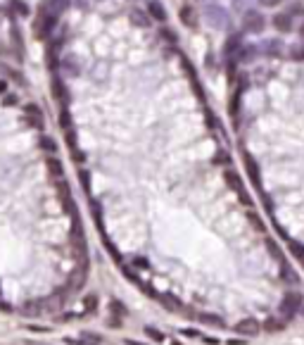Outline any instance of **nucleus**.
Listing matches in <instances>:
<instances>
[{"instance_id":"obj_1","label":"nucleus","mask_w":304,"mask_h":345,"mask_svg":"<svg viewBox=\"0 0 304 345\" xmlns=\"http://www.w3.org/2000/svg\"><path fill=\"white\" fill-rule=\"evenodd\" d=\"M204 17L209 19V24L214 29H231V14L226 10L224 5H216V2H209L207 7H204Z\"/></svg>"},{"instance_id":"obj_2","label":"nucleus","mask_w":304,"mask_h":345,"mask_svg":"<svg viewBox=\"0 0 304 345\" xmlns=\"http://www.w3.org/2000/svg\"><path fill=\"white\" fill-rule=\"evenodd\" d=\"M55 24H57V17L50 14L45 7H43L40 14H38V19H36V24H34V34H36L38 38H48V34L55 29Z\"/></svg>"},{"instance_id":"obj_3","label":"nucleus","mask_w":304,"mask_h":345,"mask_svg":"<svg viewBox=\"0 0 304 345\" xmlns=\"http://www.w3.org/2000/svg\"><path fill=\"white\" fill-rule=\"evenodd\" d=\"M242 22H245V31L247 34H262L266 27V19L264 14L259 12V10H245V14H242Z\"/></svg>"},{"instance_id":"obj_4","label":"nucleus","mask_w":304,"mask_h":345,"mask_svg":"<svg viewBox=\"0 0 304 345\" xmlns=\"http://www.w3.org/2000/svg\"><path fill=\"white\" fill-rule=\"evenodd\" d=\"M302 303L304 298L300 295V293H288L285 298H283V305H280V309H283V314L288 319L295 317V312H300L302 309Z\"/></svg>"},{"instance_id":"obj_5","label":"nucleus","mask_w":304,"mask_h":345,"mask_svg":"<svg viewBox=\"0 0 304 345\" xmlns=\"http://www.w3.org/2000/svg\"><path fill=\"white\" fill-rule=\"evenodd\" d=\"M245 43H242V36L240 34H233L231 38L226 40V48H224V53H226V57H238V53H240V48H242Z\"/></svg>"},{"instance_id":"obj_6","label":"nucleus","mask_w":304,"mask_h":345,"mask_svg":"<svg viewBox=\"0 0 304 345\" xmlns=\"http://www.w3.org/2000/svg\"><path fill=\"white\" fill-rule=\"evenodd\" d=\"M245 167H247V174H250V179H252V184H254V186H259V184H262V174H259V164H257V162H254V157H252V155H247V153H245Z\"/></svg>"},{"instance_id":"obj_7","label":"nucleus","mask_w":304,"mask_h":345,"mask_svg":"<svg viewBox=\"0 0 304 345\" xmlns=\"http://www.w3.org/2000/svg\"><path fill=\"white\" fill-rule=\"evenodd\" d=\"M236 331L242 333V336H257V333L262 331V326H259V321H254V319H242L238 326H236Z\"/></svg>"},{"instance_id":"obj_8","label":"nucleus","mask_w":304,"mask_h":345,"mask_svg":"<svg viewBox=\"0 0 304 345\" xmlns=\"http://www.w3.org/2000/svg\"><path fill=\"white\" fill-rule=\"evenodd\" d=\"M273 27H276L280 34L292 31V14L290 12H278L276 17H273Z\"/></svg>"},{"instance_id":"obj_9","label":"nucleus","mask_w":304,"mask_h":345,"mask_svg":"<svg viewBox=\"0 0 304 345\" xmlns=\"http://www.w3.org/2000/svg\"><path fill=\"white\" fill-rule=\"evenodd\" d=\"M147 12H150V17L155 22H167V10H164V5L159 0H150L147 2Z\"/></svg>"},{"instance_id":"obj_10","label":"nucleus","mask_w":304,"mask_h":345,"mask_svg":"<svg viewBox=\"0 0 304 345\" xmlns=\"http://www.w3.org/2000/svg\"><path fill=\"white\" fill-rule=\"evenodd\" d=\"M27 121L31 126H36V129H43V112H40V107L36 105H27Z\"/></svg>"},{"instance_id":"obj_11","label":"nucleus","mask_w":304,"mask_h":345,"mask_svg":"<svg viewBox=\"0 0 304 345\" xmlns=\"http://www.w3.org/2000/svg\"><path fill=\"white\" fill-rule=\"evenodd\" d=\"M181 22H183L185 27H190V29H198V12L190 7V5H185V7H181Z\"/></svg>"},{"instance_id":"obj_12","label":"nucleus","mask_w":304,"mask_h":345,"mask_svg":"<svg viewBox=\"0 0 304 345\" xmlns=\"http://www.w3.org/2000/svg\"><path fill=\"white\" fill-rule=\"evenodd\" d=\"M48 172H50V176H53L55 181H65L62 176H65V172H62V162L57 157H48Z\"/></svg>"},{"instance_id":"obj_13","label":"nucleus","mask_w":304,"mask_h":345,"mask_svg":"<svg viewBox=\"0 0 304 345\" xmlns=\"http://www.w3.org/2000/svg\"><path fill=\"white\" fill-rule=\"evenodd\" d=\"M129 17H131V22L135 24V27H140V29L150 27V17H147V14L143 12V10H138V7H133Z\"/></svg>"},{"instance_id":"obj_14","label":"nucleus","mask_w":304,"mask_h":345,"mask_svg":"<svg viewBox=\"0 0 304 345\" xmlns=\"http://www.w3.org/2000/svg\"><path fill=\"white\" fill-rule=\"evenodd\" d=\"M67 5H69V0H50V2H45V10L55 17H60L67 10Z\"/></svg>"},{"instance_id":"obj_15","label":"nucleus","mask_w":304,"mask_h":345,"mask_svg":"<svg viewBox=\"0 0 304 345\" xmlns=\"http://www.w3.org/2000/svg\"><path fill=\"white\" fill-rule=\"evenodd\" d=\"M53 95L57 98V100H60V103H62V105H65L67 100H69V93H67L65 83H62L60 79H53Z\"/></svg>"},{"instance_id":"obj_16","label":"nucleus","mask_w":304,"mask_h":345,"mask_svg":"<svg viewBox=\"0 0 304 345\" xmlns=\"http://www.w3.org/2000/svg\"><path fill=\"white\" fill-rule=\"evenodd\" d=\"M259 50H262L264 55H280V43H278L276 38L264 40V43L259 45Z\"/></svg>"},{"instance_id":"obj_17","label":"nucleus","mask_w":304,"mask_h":345,"mask_svg":"<svg viewBox=\"0 0 304 345\" xmlns=\"http://www.w3.org/2000/svg\"><path fill=\"white\" fill-rule=\"evenodd\" d=\"M254 55H257V48H254V45H242V48H240V53H238V62L252 60Z\"/></svg>"},{"instance_id":"obj_18","label":"nucleus","mask_w":304,"mask_h":345,"mask_svg":"<svg viewBox=\"0 0 304 345\" xmlns=\"http://www.w3.org/2000/svg\"><path fill=\"white\" fill-rule=\"evenodd\" d=\"M226 181H228L231 186L236 188L238 193H242V179H240V176H238L236 172H226Z\"/></svg>"},{"instance_id":"obj_19","label":"nucleus","mask_w":304,"mask_h":345,"mask_svg":"<svg viewBox=\"0 0 304 345\" xmlns=\"http://www.w3.org/2000/svg\"><path fill=\"white\" fill-rule=\"evenodd\" d=\"M288 248H290V252L295 255V257H297V260H300V262H304V248L300 245V243L290 240V245H288Z\"/></svg>"},{"instance_id":"obj_20","label":"nucleus","mask_w":304,"mask_h":345,"mask_svg":"<svg viewBox=\"0 0 304 345\" xmlns=\"http://www.w3.org/2000/svg\"><path fill=\"white\" fill-rule=\"evenodd\" d=\"M145 333L150 338H155V343H164V333H159L157 329H152V326H145Z\"/></svg>"},{"instance_id":"obj_21","label":"nucleus","mask_w":304,"mask_h":345,"mask_svg":"<svg viewBox=\"0 0 304 345\" xmlns=\"http://www.w3.org/2000/svg\"><path fill=\"white\" fill-rule=\"evenodd\" d=\"M285 324H288V321H278V319H269V324H266V329H269V331H280V329H285Z\"/></svg>"},{"instance_id":"obj_22","label":"nucleus","mask_w":304,"mask_h":345,"mask_svg":"<svg viewBox=\"0 0 304 345\" xmlns=\"http://www.w3.org/2000/svg\"><path fill=\"white\" fill-rule=\"evenodd\" d=\"M12 10L17 14H22V17H24V14H29V7L24 5V2H22V0H12Z\"/></svg>"},{"instance_id":"obj_23","label":"nucleus","mask_w":304,"mask_h":345,"mask_svg":"<svg viewBox=\"0 0 304 345\" xmlns=\"http://www.w3.org/2000/svg\"><path fill=\"white\" fill-rule=\"evenodd\" d=\"M60 124H62V129H65V131L71 129V117H69V112H67V110H62V115H60Z\"/></svg>"},{"instance_id":"obj_24","label":"nucleus","mask_w":304,"mask_h":345,"mask_svg":"<svg viewBox=\"0 0 304 345\" xmlns=\"http://www.w3.org/2000/svg\"><path fill=\"white\" fill-rule=\"evenodd\" d=\"M202 324H214V326H221V319L214 317V314H200Z\"/></svg>"},{"instance_id":"obj_25","label":"nucleus","mask_w":304,"mask_h":345,"mask_svg":"<svg viewBox=\"0 0 304 345\" xmlns=\"http://www.w3.org/2000/svg\"><path fill=\"white\" fill-rule=\"evenodd\" d=\"M83 343H88V345H98V343H102V338L98 336V333H83Z\"/></svg>"},{"instance_id":"obj_26","label":"nucleus","mask_w":304,"mask_h":345,"mask_svg":"<svg viewBox=\"0 0 304 345\" xmlns=\"http://www.w3.org/2000/svg\"><path fill=\"white\" fill-rule=\"evenodd\" d=\"M40 146L45 148L48 153H55V150H57V146H55V141H53V138H48V136H43V141H40Z\"/></svg>"},{"instance_id":"obj_27","label":"nucleus","mask_w":304,"mask_h":345,"mask_svg":"<svg viewBox=\"0 0 304 345\" xmlns=\"http://www.w3.org/2000/svg\"><path fill=\"white\" fill-rule=\"evenodd\" d=\"M290 55L295 57V60H304V43L302 45H295V48L290 50Z\"/></svg>"},{"instance_id":"obj_28","label":"nucleus","mask_w":304,"mask_h":345,"mask_svg":"<svg viewBox=\"0 0 304 345\" xmlns=\"http://www.w3.org/2000/svg\"><path fill=\"white\" fill-rule=\"evenodd\" d=\"M257 0H233V7H238V10H245L247 5H254Z\"/></svg>"},{"instance_id":"obj_29","label":"nucleus","mask_w":304,"mask_h":345,"mask_svg":"<svg viewBox=\"0 0 304 345\" xmlns=\"http://www.w3.org/2000/svg\"><path fill=\"white\" fill-rule=\"evenodd\" d=\"M95 307H98V298H95V295H91V298H86V309H88V312H93Z\"/></svg>"},{"instance_id":"obj_30","label":"nucleus","mask_w":304,"mask_h":345,"mask_svg":"<svg viewBox=\"0 0 304 345\" xmlns=\"http://www.w3.org/2000/svg\"><path fill=\"white\" fill-rule=\"evenodd\" d=\"M183 336H188V338H202V333L195 331V329H183Z\"/></svg>"},{"instance_id":"obj_31","label":"nucleus","mask_w":304,"mask_h":345,"mask_svg":"<svg viewBox=\"0 0 304 345\" xmlns=\"http://www.w3.org/2000/svg\"><path fill=\"white\" fill-rule=\"evenodd\" d=\"M300 12H304V5H302V2H292L290 14H300Z\"/></svg>"},{"instance_id":"obj_32","label":"nucleus","mask_w":304,"mask_h":345,"mask_svg":"<svg viewBox=\"0 0 304 345\" xmlns=\"http://www.w3.org/2000/svg\"><path fill=\"white\" fill-rule=\"evenodd\" d=\"M14 103H17L14 95H5V100H2V105H14Z\"/></svg>"},{"instance_id":"obj_33","label":"nucleus","mask_w":304,"mask_h":345,"mask_svg":"<svg viewBox=\"0 0 304 345\" xmlns=\"http://www.w3.org/2000/svg\"><path fill=\"white\" fill-rule=\"evenodd\" d=\"M266 7H271V5H278V2H283V0H262Z\"/></svg>"},{"instance_id":"obj_34","label":"nucleus","mask_w":304,"mask_h":345,"mask_svg":"<svg viewBox=\"0 0 304 345\" xmlns=\"http://www.w3.org/2000/svg\"><path fill=\"white\" fill-rule=\"evenodd\" d=\"M135 267H140V269H147V262H145V260H135Z\"/></svg>"},{"instance_id":"obj_35","label":"nucleus","mask_w":304,"mask_h":345,"mask_svg":"<svg viewBox=\"0 0 304 345\" xmlns=\"http://www.w3.org/2000/svg\"><path fill=\"white\" fill-rule=\"evenodd\" d=\"M228 343H231V345H245L247 341H240V338H236V341H228Z\"/></svg>"},{"instance_id":"obj_36","label":"nucleus","mask_w":304,"mask_h":345,"mask_svg":"<svg viewBox=\"0 0 304 345\" xmlns=\"http://www.w3.org/2000/svg\"><path fill=\"white\" fill-rule=\"evenodd\" d=\"M5 88H7V86H5V81H0V93H2Z\"/></svg>"},{"instance_id":"obj_37","label":"nucleus","mask_w":304,"mask_h":345,"mask_svg":"<svg viewBox=\"0 0 304 345\" xmlns=\"http://www.w3.org/2000/svg\"><path fill=\"white\" fill-rule=\"evenodd\" d=\"M126 343H129V345H143V343H133V341H126Z\"/></svg>"},{"instance_id":"obj_38","label":"nucleus","mask_w":304,"mask_h":345,"mask_svg":"<svg viewBox=\"0 0 304 345\" xmlns=\"http://www.w3.org/2000/svg\"><path fill=\"white\" fill-rule=\"evenodd\" d=\"M300 31H302V36H304V27H302V29H300Z\"/></svg>"},{"instance_id":"obj_39","label":"nucleus","mask_w":304,"mask_h":345,"mask_svg":"<svg viewBox=\"0 0 304 345\" xmlns=\"http://www.w3.org/2000/svg\"><path fill=\"white\" fill-rule=\"evenodd\" d=\"M302 312H304V305H302Z\"/></svg>"}]
</instances>
